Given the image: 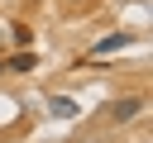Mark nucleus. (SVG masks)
I'll return each instance as SVG.
<instances>
[{
    "mask_svg": "<svg viewBox=\"0 0 153 143\" xmlns=\"http://www.w3.org/2000/svg\"><path fill=\"white\" fill-rule=\"evenodd\" d=\"M139 110H143V100H139V95H124V100H115V105H110V119H115V124H129Z\"/></svg>",
    "mask_w": 153,
    "mask_h": 143,
    "instance_id": "f257e3e1",
    "label": "nucleus"
},
{
    "mask_svg": "<svg viewBox=\"0 0 153 143\" xmlns=\"http://www.w3.org/2000/svg\"><path fill=\"white\" fill-rule=\"evenodd\" d=\"M48 110H53L57 119H76V100H72V95H53V100H48Z\"/></svg>",
    "mask_w": 153,
    "mask_h": 143,
    "instance_id": "f03ea898",
    "label": "nucleus"
},
{
    "mask_svg": "<svg viewBox=\"0 0 153 143\" xmlns=\"http://www.w3.org/2000/svg\"><path fill=\"white\" fill-rule=\"evenodd\" d=\"M120 48H129V33H105L96 43V52H120Z\"/></svg>",
    "mask_w": 153,
    "mask_h": 143,
    "instance_id": "7ed1b4c3",
    "label": "nucleus"
},
{
    "mask_svg": "<svg viewBox=\"0 0 153 143\" xmlns=\"http://www.w3.org/2000/svg\"><path fill=\"white\" fill-rule=\"evenodd\" d=\"M33 52H14V57H5V72H33Z\"/></svg>",
    "mask_w": 153,
    "mask_h": 143,
    "instance_id": "20e7f679",
    "label": "nucleus"
},
{
    "mask_svg": "<svg viewBox=\"0 0 153 143\" xmlns=\"http://www.w3.org/2000/svg\"><path fill=\"white\" fill-rule=\"evenodd\" d=\"M0 72H5V57H0Z\"/></svg>",
    "mask_w": 153,
    "mask_h": 143,
    "instance_id": "39448f33",
    "label": "nucleus"
}]
</instances>
